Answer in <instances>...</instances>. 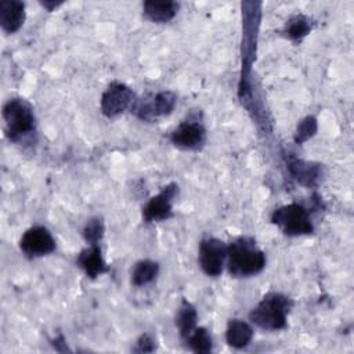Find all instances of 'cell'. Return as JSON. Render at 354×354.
I'll return each mask as SVG.
<instances>
[{"mask_svg": "<svg viewBox=\"0 0 354 354\" xmlns=\"http://www.w3.org/2000/svg\"><path fill=\"white\" fill-rule=\"evenodd\" d=\"M206 140V130L196 120H185L180 123L170 134V141L181 149H199Z\"/></svg>", "mask_w": 354, "mask_h": 354, "instance_id": "30bf717a", "label": "cell"}, {"mask_svg": "<svg viewBox=\"0 0 354 354\" xmlns=\"http://www.w3.org/2000/svg\"><path fill=\"white\" fill-rule=\"evenodd\" d=\"M177 191H178L177 184L171 183L166 185L158 195L151 198L149 202L142 209L144 220L147 223H152V221H163L170 218L173 214L171 202L177 195Z\"/></svg>", "mask_w": 354, "mask_h": 354, "instance_id": "9c48e42d", "label": "cell"}, {"mask_svg": "<svg viewBox=\"0 0 354 354\" xmlns=\"http://www.w3.org/2000/svg\"><path fill=\"white\" fill-rule=\"evenodd\" d=\"M196 319H198V314L195 307L189 301L183 300L176 317V325L183 339H187L192 333V330L196 328Z\"/></svg>", "mask_w": 354, "mask_h": 354, "instance_id": "2e32d148", "label": "cell"}, {"mask_svg": "<svg viewBox=\"0 0 354 354\" xmlns=\"http://www.w3.org/2000/svg\"><path fill=\"white\" fill-rule=\"evenodd\" d=\"M176 101L177 97L173 91L163 90L148 100H136V102L131 106V111L136 113L138 119L145 122H153L160 116L169 115L173 111Z\"/></svg>", "mask_w": 354, "mask_h": 354, "instance_id": "5b68a950", "label": "cell"}, {"mask_svg": "<svg viewBox=\"0 0 354 354\" xmlns=\"http://www.w3.org/2000/svg\"><path fill=\"white\" fill-rule=\"evenodd\" d=\"M228 271L234 277H252L266 267V254L252 238H238L227 246Z\"/></svg>", "mask_w": 354, "mask_h": 354, "instance_id": "6da1fadb", "label": "cell"}, {"mask_svg": "<svg viewBox=\"0 0 354 354\" xmlns=\"http://www.w3.org/2000/svg\"><path fill=\"white\" fill-rule=\"evenodd\" d=\"M159 274V264L152 260L138 261L131 272V282L136 286H144L151 283Z\"/></svg>", "mask_w": 354, "mask_h": 354, "instance_id": "e0dca14e", "label": "cell"}, {"mask_svg": "<svg viewBox=\"0 0 354 354\" xmlns=\"http://www.w3.org/2000/svg\"><path fill=\"white\" fill-rule=\"evenodd\" d=\"M185 340L189 348L196 354H207L212 351V336L205 328H195Z\"/></svg>", "mask_w": 354, "mask_h": 354, "instance_id": "ac0fdd59", "label": "cell"}, {"mask_svg": "<svg viewBox=\"0 0 354 354\" xmlns=\"http://www.w3.org/2000/svg\"><path fill=\"white\" fill-rule=\"evenodd\" d=\"M315 131H317V119L314 116H307L297 124L293 140L296 144H301L308 138H311L315 134Z\"/></svg>", "mask_w": 354, "mask_h": 354, "instance_id": "ffe728a7", "label": "cell"}, {"mask_svg": "<svg viewBox=\"0 0 354 354\" xmlns=\"http://www.w3.org/2000/svg\"><path fill=\"white\" fill-rule=\"evenodd\" d=\"M311 30L310 19L301 14L292 17L285 26V33L290 40H301Z\"/></svg>", "mask_w": 354, "mask_h": 354, "instance_id": "d6986e66", "label": "cell"}, {"mask_svg": "<svg viewBox=\"0 0 354 354\" xmlns=\"http://www.w3.org/2000/svg\"><path fill=\"white\" fill-rule=\"evenodd\" d=\"M288 169L290 174L297 180V183L306 187L315 185L321 177L319 165L304 162L301 159H290L288 162Z\"/></svg>", "mask_w": 354, "mask_h": 354, "instance_id": "4fadbf2b", "label": "cell"}, {"mask_svg": "<svg viewBox=\"0 0 354 354\" xmlns=\"http://www.w3.org/2000/svg\"><path fill=\"white\" fill-rule=\"evenodd\" d=\"M142 8L145 17L149 21L163 24L174 18L178 10V4L176 1H145Z\"/></svg>", "mask_w": 354, "mask_h": 354, "instance_id": "5bb4252c", "label": "cell"}, {"mask_svg": "<svg viewBox=\"0 0 354 354\" xmlns=\"http://www.w3.org/2000/svg\"><path fill=\"white\" fill-rule=\"evenodd\" d=\"M77 266L90 278H97L98 275L108 271L106 263L102 259V253L98 245H90L87 249L82 250L77 256Z\"/></svg>", "mask_w": 354, "mask_h": 354, "instance_id": "7c38bea8", "label": "cell"}, {"mask_svg": "<svg viewBox=\"0 0 354 354\" xmlns=\"http://www.w3.org/2000/svg\"><path fill=\"white\" fill-rule=\"evenodd\" d=\"M227 259V246L217 238H206L199 246V264L209 277H218L223 272Z\"/></svg>", "mask_w": 354, "mask_h": 354, "instance_id": "52a82bcc", "label": "cell"}, {"mask_svg": "<svg viewBox=\"0 0 354 354\" xmlns=\"http://www.w3.org/2000/svg\"><path fill=\"white\" fill-rule=\"evenodd\" d=\"M153 350H155V343H153L152 337L148 336V335L140 336V339L136 343L134 351H137V353H151Z\"/></svg>", "mask_w": 354, "mask_h": 354, "instance_id": "7402d4cb", "label": "cell"}, {"mask_svg": "<svg viewBox=\"0 0 354 354\" xmlns=\"http://www.w3.org/2000/svg\"><path fill=\"white\" fill-rule=\"evenodd\" d=\"M61 4H62V1H43V3H41V6L46 7L48 11H53L54 8H57V7L61 6Z\"/></svg>", "mask_w": 354, "mask_h": 354, "instance_id": "603a6c76", "label": "cell"}, {"mask_svg": "<svg viewBox=\"0 0 354 354\" xmlns=\"http://www.w3.org/2000/svg\"><path fill=\"white\" fill-rule=\"evenodd\" d=\"M25 21V4L18 0H3L0 3V24L4 32H17Z\"/></svg>", "mask_w": 354, "mask_h": 354, "instance_id": "8fae6325", "label": "cell"}, {"mask_svg": "<svg viewBox=\"0 0 354 354\" xmlns=\"http://www.w3.org/2000/svg\"><path fill=\"white\" fill-rule=\"evenodd\" d=\"M253 337V330L249 324L241 319H231L227 325L225 340L230 346L235 348L246 347Z\"/></svg>", "mask_w": 354, "mask_h": 354, "instance_id": "9a60e30c", "label": "cell"}, {"mask_svg": "<svg viewBox=\"0 0 354 354\" xmlns=\"http://www.w3.org/2000/svg\"><path fill=\"white\" fill-rule=\"evenodd\" d=\"M136 102L133 90L120 82H112L101 97V111L106 118H115Z\"/></svg>", "mask_w": 354, "mask_h": 354, "instance_id": "8992f818", "label": "cell"}, {"mask_svg": "<svg viewBox=\"0 0 354 354\" xmlns=\"http://www.w3.org/2000/svg\"><path fill=\"white\" fill-rule=\"evenodd\" d=\"M104 235V223L100 217L90 218L83 230V236L90 245H98Z\"/></svg>", "mask_w": 354, "mask_h": 354, "instance_id": "44dd1931", "label": "cell"}, {"mask_svg": "<svg viewBox=\"0 0 354 354\" xmlns=\"http://www.w3.org/2000/svg\"><path fill=\"white\" fill-rule=\"evenodd\" d=\"M271 221L278 225L285 235L299 236L313 232V224L307 210L299 203L278 207L271 216Z\"/></svg>", "mask_w": 354, "mask_h": 354, "instance_id": "277c9868", "label": "cell"}, {"mask_svg": "<svg viewBox=\"0 0 354 354\" xmlns=\"http://www.w3.org/2000/svg\"><path fill=\"white\" fill-rule=\"evenodd\" d=\"M19 248L28 257H41L55 249V241L46 227L36 225L24 232Z\"/></svg>", "mask_w": 354, "mask_h": 354, "instance_id": "ba28073f", "label": "cell"}, {"mask_svg": "<svg viewBox=\"0 0 354 354\" xmlns=\"http://www.w3.org/2000/svg\"><path fill=\"white\" fill-rule=\"evenodd\" d=\"M290 307L292 300L289 297L277 292H270L250 311L249 318L261 329L278 330L285 328Z\"/></svg>", "mask_w": 354, "mask_h": 354, "instance_id": "7a4b0ae2", "label": "cell"}, {"mask_svg": "<svg viewBox=\"0 0 354 354\" xmlns=\"http://www.w3.org/2000/svg\"><path fill=\"white\" fill-rule=\"evenodd\" d=\"M3 118L6 120L7 134L12 141H18L36 129V119L29 102L22 98H12L3 106Z\"/></svg>", "mask_w": 354, "mask_h": 354, "instance_id": "3957f363", "label": "cell"}]
</instances>
